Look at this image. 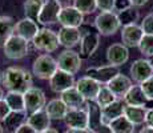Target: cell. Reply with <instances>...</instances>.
I'll use <instances>...</instances> for the list:
<instances>
[{
    "mask_svg": "<svg viewBox=\"0 0 153 133\" xmlns=\"http://www.w3.org/2000/svg\"><path fill=\"white\" fill-rule=\"evenodd\" d=\"M1 75V82L5 89H8V92H19L24 94L32 88L31 73L20 67H10Z\"/></svg>",
    "mask_w": 153,
    "mask_h": 133,
    "instance_id": "obj_1",
    "label": "cell"
},
{
    "mask_svg": "<svg viewBox=\"0 0 153 133\" xmlns=\"http://www.w3.org/2000/svg\"><path fill=\"white\" fill-rule=\"evenodd\" d=\"M57 69H59L57 60H55L48 53L37 56V59L32 64V72H33V75L43 80H49L56 73Z\"/></svg>",
    "mask_w": 153,
    "mask_h": 133,
    "instance_id": "obj_2",
    "label": "cell"
},
{
    "mask_svg": "<svg viewBox=\"0 0 153 133\" xmlns=\"http://www.w3.org/2000/svg\"><path fill=\"white\" fill-rule=\"evenodd\" d=\"M81 32V41H80V55L81 59H89L95 53V51L99 48L100 43V35L92 29V27H84V24L80 27Z\"/></svg>",
    "mask_w": 153,
    "mask_h": 133,
    "instance_id": "obj_3",
    "label": "cell"
},
{
    "mask_svg": "<svg viewBox=\"0 0 153 133\" xmlns=\"http://www.w3.org/2000/svg\"><path fill=\"white\" fill-rule=\"evenodd\" d=\"M95 27L99 35L111 36L119 31L121 23H120L116 12H100L95 19Z\"/></svg>",
    "mask_w": 153,
    "mask_h": 133,
    "instance_id": "obj_4",
    "label": "cell"
},
{
    "mask_svg": "<svg viewBox=\"0 0 153 133\" xmlns=\"http://www.w3.org/2000/svg\"><path fill=\"white\" fill-rule=\"evenodd\" d=\"M33 43V47L39 51H43V52H47V53H51L56 51L60 45L59 43V36L55 31L49 28H42L37 35L35 36V39L32 40Z\"/></svg>",
    "mask_w": 153,
    "mask_h": 133,
    "instance_id": "obj_5",
    "label": "cell"
},
{
    "mask_svg": "<svg viewBox=\"0 0 153 133\" xmlns=\"http://www.w3.org/2000/svg\"><path fill=\"white\" fill-rule=\"evenodd\" d=\"M3 51H4L5 57L10 59V60H20V59L25 57L28 55L29 43L23 37L12 35L5 43Z\"/></svg>",
    "mask_w": 153,
    "mask_h": 133,
    "instance_id": "obj_6",
    "label": "cell"
},
{
    "mask_svg": "<svg viewBox=\"0 0 153 133\" xmlns=\"http://www.w3.org/2000/svg\"><path fill=\"white\" fill-rule=\"evenodd\" d=\"M57 65L59 69L68 72L71 75H75L81 68V57L77 52L72 51V49H65L59 55Z\"/></svg>",
    "mask_w": 153,
    "mask_h": 133,
    "instance_id": "obj_7",
    "label": "cell"
},
{
    "mask_svg": "<svg viewBox=\"0 0 153 133\" xmlns=\"http://www.w3.org/2000/svg\"><path fill=\"white\" fill-rule=\"evenodd\" d=\"M24 103H25V112L35 113L37 111H42L47 105L45 94L40 88L32 87L24 93Z\"/></svg>",
    "mask_w": 153,
    "mask_h": 133,
    "instance_id": "obj_8",
    "label": "cell"
},
{
    "mask_svg": "<svg viewBox=\"0 0 153 133\" xmlns=\"http://www.w3.org/2000/svg\"><path fill=\"white\" fill-rule=\"evenodd\" d=\"M59 23L61 27H71V28H80L84 24V15L73 5L63 7L59 15Z\"/></svg>",
    "mask_w": 153,
    "mask_h": 133,
    "instance_id": "obj_9",
    "label": "cell"
},
{
    "mask_svg": "<svg viewBox=\"0 0 153 133\" xmlns=\"http://www.w3.org/2000/svg\"><path fill=\"white\" fill-rule=\"evenodd\" d=\"M120 73L119 68L113 65H102V67H92L88 68L85 76L96 80L100 84H108L112 79H114Z\"/></svg>",
    "mask_w": 153,
    "mask_h": 133,
    "instance_id": "obj_10",
    "label": "cell"
},
{
    "mask_svg": "<svg viewBox=\"0 0 153 133\" xmlns=\"http://www.w3.org/2000/svg\"><path fill=\"white\" fill-rule=\"evenodd\" d=\"M75 76L68 72H64L61 69H57L55 75L49 79V87L56 93H63L69 88L75 87Z\"/></svg>",
    "mask_w": 153,
    "mask_h": 133,
    "instance_id": "obj_11",
    "label": "cell"
},
{
    "mask_svg": "<svg viewBox=\"0 0 153 133\" xmlns=\"http://www.w3.org/2000/svg\"><path fill=\"white\" fill-rule=\"evenodd\" d=\"M61 7L55 1V0H47L44 3L42 11L37 17V23L42 25H52L59 23V15H60Z\"/></svg>",
    "mask_w": 153,
    "mask_h": 133,
    "instance_id": "obj_12",
    "label": "cell"
},
{
    "mask_svg": "<svg viewBox=\"0 0 153 133\" xmlns=\"http://www.w3.org/2000/svg\"><path fill=\"white\" fill-rule=\"evenodd\" d=\"M75 87L77 88V91L85 99V101H95L102 85L96 81V80L84 76V77H81L80 80L76 81Z\"/></svg>",
    "mask_w": 153,
    "mask_h": 133,
    "instance_id": "obj_13",
    "label": "cell"
},
{
    "mask_svg": "<svg viewBox=\"0 0 153 133\" xmlns=\"http://www.w3.org/2000/svg\"><path fill=\"white\" fill-rule=\"evenodd\" d=\"M124 104L131 105V106H139V108H145V109H152L153 108V101L146 99L144 94L143 89H141L140 84L132 85L129 92L124 96Z\"/></svg>",
    "mask_w": 153,
    "mask_h": 133,
    "instance_id": "obj_14",
    "label": "cell"
},
{
    "mask_svg": "<svg viewBox=\"0 0 153 133\" xmlns=\"http://www.w3.org/2000/svg\"><path fill=\"white\" fill-rule=\"evenodd\" d=\"M129 59V51L128 47H125L121 43H114L112 45L108 47L107 49V60L109 63V65L117 67L125 64Z\"/></svg>",
    "mask_w": 153,
    "mask_h": 133,
    "instance_id": "obj_15",
    "label": "cell"
},
{
    "mask_svg": "<svg viewBox=\"0 0 153 133\" xmlns=\"http://www.w3.org/2000/svg\"><path fill=\"white\" fill-rule=\"evenodd\" d=\"M39 31H40V28H39V25H37V23L35 22V20L24 17V19L19 20V22L16 23L13 35L23 37V39L27 40L28 43H32V40L35 39V36L37 35Z\"/></svg>",
    "mask_w": 153,
    "mask_h": 133,
    "instance_id": "obj_16",
    "label": "cell"
},
{
    "mask_svg": "<svg viewBox=\"0 0 153 133\" xmlns=\"http://www.w3.org/2000/svg\"><path fill=\"white\" fill-rule=\"evenodd\" d=\"M131 76L132 80L136 81L137 84H141L145 80L153 76V67L148 61V59H139V60L133 61L131 67Z\"/></svg>",
    "mask_w": 153,
    "mask_h": 133,
    "instance_id": "obj_17",
    "label": "cell"
},
{
    "mask_svg": "<svg viewBox=\"0 0 153 133\" xmlns=\"http://www.w3.org/2000/svg\"><path fill=\"white\" fill-rule=\"evenodd\" d=\"M144 36V31L141 25L132 24V25H125L123 27L121 31V40L123 44L128 48H133V47H139L140 41Z\"/></svg>",
    "mask_w": 153,
    "mask_h": 133,
    "instance_id": "obj_18",
    "label": "cell"
},
{
    "mask_svg": "<svg viewBox=\"0 0 153 133\" xmlns=\"http://www.w3.org/2000/svg\"><path fill=\"white\" fill-rule=\"evenodd\" d=\"M64 121H65V124L71 129H88L87 108L69 109Z\"/></svg>",
    "mask_w": 153,
    "mask_h": 133,
    "instance_id": "obj_19",
    "label": "cell"
},
{
    "mask_svg": "<svg viewBox=\"0 0 153 133\" xmlns=\"http://www.w3.org/2000/svg\"><path fill=\"white\" fill-rule=\"evenodd\" d=\"M132 79H129L128 76L119 73L114 79H112L107 84V87L112 91V93L117 97V99H124V96L129 92V89L132 88Z\"/></svg>",
    "mask_w": 153,
    "mask_h": 133,
    "instance_id": "obj_20",
    "label": "cell"
},
{
    "mask_svg": "<svg viewBox=\"0 0 153 133\" xmlns=\"http://www.w3.org/2000/svg\"><path fill=\"white\" fill-rule=\"evenodd\" d=\"M60 45L65 47L67 49L73 48L81 41L80 28H71V27H61L57 33Z\"/></svg>",
    "mask_w": 153,
    "mask_h": 133,
    "instance_id": "obj_21",
    "label": "cell"
},
{
    "mask_svg": "<svg viewBox=\"0 0 153 133\" xmlns=\"http://www.w3.org/2000/svg\"><path fill=\"white\" fill-rule=\"evenodd\" d=\"M27 124H29L37 133H42L51 128V119L47 114L45 109H42V111H37L35 113L29 114L27 119Z\"/></svg>",
    "mask_w": 153,
    "mask_h": 133,
    "instance_id": "obj_22",
    "label": "cell"
},
{
    "mask_svg": "<svg viewBox=\"0 0 153 133\" xmlns=\"http://www.w3.org/2000/svg\"><path fill=\"white\" fill-rule=\"evenodd\" d=\"M69 108L64 104L61 99H52L45 105V112L51 120H64Z\"/></svg>",
    "mask_w": 153,
    "mask_h": 133,
    "instance_id": "obj_23",
    "label": "cell"
},
{
    "mask_svg": "<svg viewBox=\"0 0 153 133\" xmlns=\"http://www.w3.org/2000/svg\"><path fill=\"white\" fill-rule=\"evenodd\" d=\"M60 99L63 100L64 104L68 106L69 109H80L87 104L85 99L81 96V93L79 92L76 87H72L69 89H67L65 92H63Z\"/></svg>",
    "mask_w": 153,
    "mask_h": 133,
    "instance_id": "obj_24",
    "label": "cell"
},
{
    "mask_svg": "<svg viewBox=\"0 0 153 133\" xmlns=\"http://www.w3.org/2000/svg\"><path fill=\"white\" fill-rule=\"evenodd\" d=\"M124 108H125V104L121 101V100L117 99L116 101H113L112 104H109L108 106H105V108L101 109L102 121L109 125V123H112V121L116 120L117 117L124 114Z\"/></svg>",
    "mask_w": 153,
    "mask_h": 133,
    "instance_id": "obj_25",
    "label": "cell"
},
{
    "mask_svg": "<svg viewBox=\"0 0 153 133\" xmlns=\"http://www.w3.org/2000/svg\"><path fill=\"white\" fill-rule=\"evenodd\" d=\"M15 22L10 16H0V48H4L5 43L8 41L15 32Z\"/></svg>",
    "mask_w": 153,
    "mask_h": 133,
    "instance_id": "obj_26",
    "label": "cell"
},
{
    "mask_svg": "<svg viewBox=\"0 0 153 133\" xmlns=\"http://www.w3.org/2000/svg\"><path fill=\"white\" fill-rule=\"evenodd\" d=\"M27 119H28L27 112H11L10 116H8L4 121V125H5L7 132L15 133L23 124L27 123Z\"/></svg>",
    "mask_w": 153,
    "mask_h": 133,
    "instance_id": "obj_27",
    "label": "cell"
},
{
    "mask_svg": "<svg viewBox=\"0 0 153 133\" xmlns=\"http://www.w3.org/2000/svg\"><path fill=\"white\" fill-rule=\"evenodd\" d=\"M124 116L129 121H131L133 125H140V124L145 123L146 109L145 108H139V106L125 105V108H124Z\"/></svg>",
    "mask_w": 153,
    "mask_h": 133,
    "instance_id": "obj_28",
    "label": "cell"
},
{
    "mask_svg": "<svg viewBox=\"0 0 153 133\" xmlns=\"http://www.w3.org/2000/svg\"><path fill=\"white\" fill-rule=\"evenodd\" d=\"M5 103L10 106L11 112H25L24 94L19 92H8L4 96Z\"/></svg>",
    "mask_w": 153,
    "mask_h": 133,
    "instance_id": "obj_29",
    "label": "cell"
},
{
    "mask_svg": "<svg viewBox=\"0 0 153 133\" xmlns=\"http://www.w3.org/2000/svg\"><path fill=\"white\" fill-rule=\"evenodd\" d=\"M109 128L113 133H134V125L124 114L109 123Z\"/></svg>",
    "mask_w": 153,
    "mask_h": 133,
    "instance_id": "obj_30",
    "label": "cell"
},
{
    "mask_svg": "<svg viewBox=\"0 0 153 133\" xmlns=\"http://www.w3.org/2000/svg\"><path fill=\"white\" fill-rule=\"evenodd\" d=\"M44 3H45L44 0H25V3H24L25 17L37 22V17H39V13L42 11Z\"/></svg>",
    "mask_w": 153,
    "mask_h": 133,
    "instance_id": "obj_31",
    "label": "cell"
},
{
    "mask_svg": "<svg viewBox=\"0 0 153 133\" xmlns=\"http://www.w3.org/2000/svg\"><path fill=\"white\" fill-rule=\"evenodd\" d=\"M116 100H117V97L112 93V91L109 88H108L107 85H102L99 94H97V97H96L95 103L102 109V108H105V106H108L109 104H112L113 101H116Z\"/></svg>",
    "mask_w": 153,
    "mask_h": 133,
    "instance_id": "obj_32",
    "label": "cell"
},
{
    "mask_svg": "<svg viewBox=\"0 0 153 133\" xmlns=\"http://www.w3.org/2000/svg\"><path fill=\"white\" fill-rule=\"evenodd\" d=\"M117 16H119L120 23L125 27V25L136 24V22L139 20V17H140V13L134 7H131V8H128V10L123 11V12L117 13Z\"/></svg>",
    "mask_w": 153,
    "mask_h": 133,
    "instance_id": "obj_33",
    "label": "cell"
},
{
    "mask_svg": "<svg viewBox=\"0 0 153 133\" xmlns=\"http://www.w3.org/2000/svg\"><path fill=\"white\" fill-rule=\"evenodd\" d=\"M73 7L83 15H89L95 12L97 5H96V0H73Z\"/></svg>",
    "mask_w": 153,
    "mask_h": 133,
    "instance_id": "obj_34",
    "label": "cell"
},
{
    "mask_svg": "<svg viewBox=\"0 0 153 133\" xmlns=\"http://www.w3.org/2000/svg\"><path fill=\"white\" fill-rule=\"evenodd\" d=\"M139 48H140V52L143 53V55L148 56V57L153 56V35L144 33L143 39L140 41Z\"/></svg>",
    "mask_w": 153,
    "mask_h": 133,
    "instance_id": "obj_35",
    "label": "cell"
},
{
    "mask_svg": "<svg viewBox=\"0 0 153 133\" xmlns=\"http://www.w3.org/2000/svg\"><path fill=\"white\" fill-rule=\"evenodd\" d=\"M140 87H141V89H143L144 94L146 96V99L153 101V76L149 77L148 80H145L144 82H141Z\"/></svg>",
    "mask_w": 153,
    "mask_h": 133,
    "instance_id": "obj_36",
    "label": "cell"
},
{
    "mask_svg": "<svg viewBox=\"0 0 153 133\" xmlns=\"http://www.w3.org/2000/svg\"><path fill=\"white\" fill-rule=\"evenodd\" d=\"M116 0H96V5L101 12H113Z\"/></svg>",
    "mask_w": 153,
    "mask_h": 133,
    "instance_id": "obj_37",
    "label": "cell"
},
{
    "mask_svg": "<svg viewBox=\"0 0 153 133\" xmlns=\"http://www.w3.org/2000/svg\"><path fill=\"white\" fill-rule=\"evenodd\" d=\"M141 28L145 35H153V12L144 17V20L141 22Z\"/></svg>",
    "mask_w": 153,
    "mask_h": 133,
    "instance_id": "obj_38",
    "label": "cell"
},
{
    "mask_svg": "<svg viewBox=\"0 0 153 133\" xmlns=\"http://www.w3.org/2000/svg\"><path fill=\"white\" fill-rule=\"evenodd\" d=\"M10 113H11V109L7 103H5V100L4 99L0 100V121H5V119L10 116Z\"/></svg>",
    "mask_w": 153,
    "mask_h": 133,
    "instance_id": "obj_39",
    "label": "cell"
},
{
    "mask_svg": "<svg viewBox=\"0 0 153 133\" xmlns=\"http://www.w3.org/2000/svg\"><path fill=\"white\" fill-rule=\"evenodd\" d=\"M131 1L129 0H116V3H114V11H116L117 13L123 12V11L128 10V8H131Z\"/></svg>",
    "mask_w": 153,
    "mask_h": 133,
    "instance_id": "obj_40",
    "label": "cell"
},
{
    "mask_svg": "<svg viewBox=\"0 0 153 133\" xmlns=\"http://www.w3.org/2000/svg\"><path fill=\"white\" fill-rule=\"evenodd\" d=\"M15 133H37V132L35 131V129L32 128V126L29 125V124L25 123V124H23V125L20 126V128L17 129V131L15 132Z\"/></svg>",
    "mask_w": 153,
    "mask_h": 133,
    "instance_id": "obj_41",
    "label": "cell"
},
{
    "mask_svg": "<svg viewBox=\"0 0 153 133\" xmlns=\"http://www.w3.org/2000/svg\"><path fill=\"white\" fill-rule=\"evenodd\" d=\"M145 124H146V126H151V128H153V108L152 109H146Z\"/></svg>",
    "mask_w": 153,
    "mask_h": 133,
    "instance_id": "obj_42",
    "label": "cell"
},
{
    "mask_svg": "<svg viewBox=\"0 0 153 133\" xmlns=\"http://www.w3.org/2000/svg\"><path fill=\"white\" fill-rule=\"evenodd\" d=\"M129 1H131L132 7L136 8V7H143V5H145L149 0H129Z\"/></svg>",
    "mask_w": 153,
    "mask_h": 133,
    "instance_id": "obj_43",
    "label": "cell"
},
{
    "mask_svg": "<svg viewBox=\"0 0 153 133\" xmlns=\"http://www.w3.org/2000/svg\"><path fill=\"white\" fill-rule=\"evenodd\" d=\"M95 133H113V132H112V129L109 128V125H108V124H102V125L100 126V128Z\"/></svg>",
    "mask_w": 153,
    "mask_h": 133,
    "instance_id": "obj_44",
    "label": "cell"
},
{
    "mask_svg": "<svg viewBox=\"0 0 153 133\" xmlns=\"http://www.w3.org/2000/svg\"><path fill=\"white\" fill-rule=\"evenodd\" d=\"M64 133H91L88 129H68V131H65Z\"/></svg>",
    "mask_w": 153,
    "mask_h": 133,
    "instance_id": "obj_45",
    "label": "cell"
},
{
    "mask_svg": "<svg viewBox=\"0 0 153 133\" xmlns=\"http://www.w3.org/2000/svg\"><path fill=\"white\" fill-rule=\"evenodd\" d=\"M55 1L57 3V4L60 5L61 8H63V7H68V5H69V1H71V0H55Z\"/></svg>",
    "mask_w": 153,
    "mask_h": 133,
    "instance_id": "obj_46",
    "label": "cell"
},
{
    "mask_svg": "<svg viewBox=\"0 0 153 133\" xmlns=\"http://www.w3.org/2000/svg\"><path fill=\"white\" fill-rule=\"evenodd\" d=\"M140 133H153V128H151V126H145V128L141 129Z\"/></svg>",
    "mask_w": 153,
    "mask_h": 133,
    "instance_id": "obj_47",
    "label": "cell"
},
{
    "mask_svg": "<svg viewBox=\"0 0 153 133\" xmlns=\"http://www.w3.org/2000/svg\"><path fill=\"white\" fill-rule=\"evenodd\" d=\"M42 133H59V131H56V129H53V128H49V129H47V131H44Z\"/></svg>",
    "mask_w": 153,
    "mask_h": 133,
    "instance_id": "obj_48",
    "label": "cell"
},
{
    "mask_svg": "<svg viewBox=\"0 0 153 133\" xmlns=\"http://www.w3.org/2000/svg\"><path fill=\"white\" fill-rule=\"evenodd\" d=\"M4 96H5V94H4V89H3V88L0 87V100L4 99Z\"/></svg>",
    "mask_w": 153,
    "mask_h": 133,
    "instance_id": "obj_49",
    "label": "cell"
},
{
    "mask_svg": "<svg viewBox=\"0 0 153 133\" xmlns=\"http://www.w3.org/2000/svg\"><path fill=\"white\" fill-rule=\"evenodd\" d=\"M148 61L151 63V65L153 67V56H151V57H148Z\"/></svg>",
    "mask_w": 153,
    "mask_h": 133,
    "instance_id": "obj_50",
    "label": "cell"
},
{
    "mask_svg": "<svg viewBox=\"0 0 153 133\" xmlns=\"http://www.w3.org/2000/svg\"><path fill=\"white\" fill-rule=\"evenodd\" d=\"M0 133H4V129H3L1 125H0Z\"/></svg>",
    "mask_w": 153,
    "mask_h": 133,
    "instance_id": "obj_51",
    "label": "cell"
},
{
    "mask_svg": "<svg viewBox=\"0 0 153 133\" xmlns=\"http://www.w3.org/2000/svg\"><path fill=\"white\" fill-rule=\"evenodd\" d=\"M1 79H3V75H1V73H0V81H1Z\"/></svg>",
    "mask_w": 153,
    "mask_h": 133,
    "instance_id": "obj_52",
    "label": "cell"
}]
</instances>
